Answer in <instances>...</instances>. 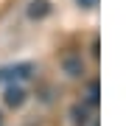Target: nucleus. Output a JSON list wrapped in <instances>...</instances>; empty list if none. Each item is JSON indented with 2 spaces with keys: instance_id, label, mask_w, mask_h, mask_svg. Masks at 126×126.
I'll return each mask as SVG.
<instances>
[{
  "instance_id": "obj_1",
  "label": "nucleus",
  "mask_w": 126,
  "mask_h": 126,
  "mask_svg": "<svg viewBox=\"0 0 126 126\" xmlns=\"http://www.w3.org/2000/svg\"><path fill=\"white\" fill-rule=\"evenodd\" d=\"M31 76V67L28 64H17V67H6V70H0V81H9V84H14V81H23Z\"/></svg>"
},
{
  "instance_id": "obj_2",
  "label": "nucleus",
  "mask_w": 126,
  "mask_h": 126,
  "mask_svg": "<svg viewBox=\"0 0 126 126\" xmlns=\"http://www.w3.org/2000/svg\"><path fill=\"white\" fill-rule=\"evenodd\" d=\"M3 101L9 104V107H23V104H25V90L17 84V81H14V84H9V87H6Z\"/></svg>"
},
{
  "instance_id": "obj_3",
  "label": "nucleus",
  "mask_w": 126,
  "mask_h": 126,
  "mask_svg": "<svg viewBox=\"0 0 126 126\" xmlns=\"http://www.w3.org/2000/svg\"><path fill=\"white\" fill-rule=\"evenodd\" d=\"M50 14V0H31L28 3V17L31 20H42Z\"/></svg>"
},
{
  "instance_id": "obj_4",
  "label": "nucleus",
  "mask_w": 126,
  "mask_h": 126,
  "mask_svg": "<svg viewBox=\"0 0 126 126\" xmlns=\"http://www.w3.org/2000/svg\"><path fill=\"white\" fill-rule=\"evenodd\" d=\"M87 104H90V107H95V104H98V84H95V81H90V90H87Z\"/></svg>"
},
{
  "instance_id": "obj_5",
  "label": "nucleus",
  "mask_w": 126,
  "mask_h": 126,
  "mask_svg": "<svg viewBox=\"0 0 126 126\" xmlns=\"http://www.w3.org/2000/svg\"><path fill=\"white\" fill-rule=\"evenodd\" d=\"M76 3L81 6V9H95V6H98V0H76Z\"/></svg>"
},
{
  "instance_id": "obj_6",
  "label": "nucleus",
  "mask_w": 126,
  "mask_h": 126,
  "mask_svg": "<svg viewBox=\"0 0 126 126\" xmlns=\"http://www.w3.org/2000/svg\"><path fill=\"white\" fill-rule=\"evenodd\" d=\"M0 123H3V115H0Z\"/></svg>"
}]
</instances>
